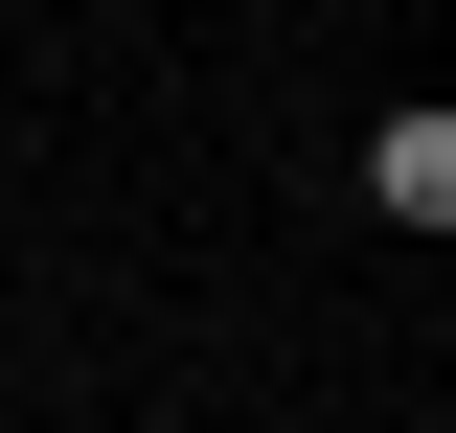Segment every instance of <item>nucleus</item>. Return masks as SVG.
Segmentation results:
<instances>
[{
  "instance_id": "nucleus-1",
  "label": "nucleus",
  "mask_w": 456,
  "mask_h": 433,
  "mask_svg": "<svg viewBox=\"0 0 456 433\" xmlns=\"http://www.w3.org/2000/svg\"><path fill=\"white\" fill-rule=\"evenodd\" d=\"M365 183H388V228H456V114H388V160H365Z\"/></svg>"
}]
</instances>
